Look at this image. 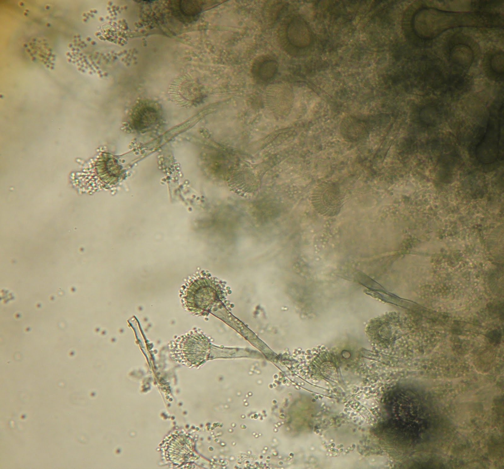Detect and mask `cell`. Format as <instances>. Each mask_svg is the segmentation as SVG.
Returning a JSON list of instances; mask_svg holds the SVG:
<instances>
[{"label":"cell","mask_w":504,"mask_h":469,"mask_svg":"<svg viewBox=\"0 0 504 469\" xmlns=\"http://www.w3.org/2000/svg\"><path fill=\"white\" fill-rule=\"evenodd\" d=\"M500 14L489 11L452 12L431 7L418 9L411 20L415 34L424 40L436 38L447 30L459 27H497L503 26Z\"/></svg>","instance_id":"1"},{"label":"cell","mask_w":504,"mask_h":469,"mask_svg":"<svg viewBox=\"0 0 504 469\" xmlns=\"http://www.w3.org/2000/svg\"><path fill=\"white\" fill-rule=\"evenodd\" d=\"M219 288L215 281L206 276L191 279L181 292L184 308L195 315L205 313L218 297Z\"/></svg>","instance_id":"2"},{"label":"cell","mask_w":504,"mask_h":469,"mask_svg":"<svg viewBox=\"0 0 504 469\" xmlns=\"http://www.w3.org/2000/svg\"><path fill=\"white\" fill-rule=\"evenodd\" d=\"M170 348L176 361L189 366L201 360L209 349V343L202 334L192 331L172 342Z\"/></svg>","instance_id":"3"},{"label":"cell","mask_w":504,"mask_h":469,"mask_svg":"<svg viewBox=\"0 0 504 469\" xmlns=\"http://www.w3.org/2000/svg\"><path fill=\"white\" fill-rule=\"evenodd\" d=\"M161 115L159 107L155 102L141 101L132 111L130 116V125L137 131H147L159 122Z\"/></svg>","instance_id":"4"},{"label":"cell","mask_w":504,"mask_h":469,"mask_svg":"<svg viewBox=\"0 0 504 469\" xmlns=\"http://www.w3.org/2000/svg\"><path fill=\"white\" fill-rule=\"evenodd\" d=\"M284 37L287 45L296 49L307 47L311 40V33L306 22L301 17H294L284 28Z\"/></svg>","instance_id":"5"},{"label":"cell","mask_w":504,"mask_h":469,"mask_svg":"<svg viewBox=\"0 0 504 469\" xmlns=\"http://www.w3.org/2000/svg\"><path fill=\"white\" fill-rule=\"evenodd\" d=\"M448 60L456 70H466L472 65L474 54L472 47L467 42L454 40L447 51Z\"/></svg>","instance_id":"6"},{"label":"cell","mask_w":504,"mask_h":469,"mask_svg":"<svg viewBox=\"0 0 504 469\" xmlns=\"http://www.w3.org/2000/svg\"><path fill=\"white\" fill-rule=\"evenodd\" d=\"M203 3L200 0H172L169 7L175 17L187 23L197 18L202 11Z\"/></svg>","instance_id":"7"},{"label":"cell","mask_w":504,"mask_h":469,"mask_svg":"<svg viewBox=\"0 0 504 469\" xmlns=\"http://www.w3.org/2000/svg\"><path fill=\"white\" fill-rule=\"evenodd\" d=\"M278 62L271 57L263 56L255 59L252 66V74L256 81L265 83L271 81L278 70Z\"/></svg>","instance_id":"8"},{"label":"cell","mask_w":504,"mask_h":469,"mask_svg":"<svg viewBox=\"0 0 504 469\" xmlns=\"http://www.w3.org/2000/svg\"><path fill=\"white\" fill-rule=\"evenodd\" d=\"M488 75L498 81L503 80L504 53L502 51H496L491 54L487 63Z\"/></svg>","instance_id":"9"},{"label":"cell","mask_w":504,"mask_h":469,"mask_svg":"<svg viewBox=\"0 0 504 469\" xmlns=\"http://www.w3.org/2000/svg\"><path fill=\"white\" fill-rule=\"evenodd\" d=\"M500 1L477 0L472 2V6L478 11H486L489 7H496L500 4Z\"/></svg>","instance_id":"10"},{"label":"cell","mask_w":504,"mask_h":469,"mask_svg":"<svg viewBox=\"0 0 504 469\" xmlns=\"http://www.w3.org/2000/svg\"><path fill=\"white\" fill-rule=\"evenodd\" d=\"M488 338L490 341L491 340V342L499 343L501 338L500 334L497 330H494L490 332Z\"/></svg>","instance_id":"11"}]
</instances>
